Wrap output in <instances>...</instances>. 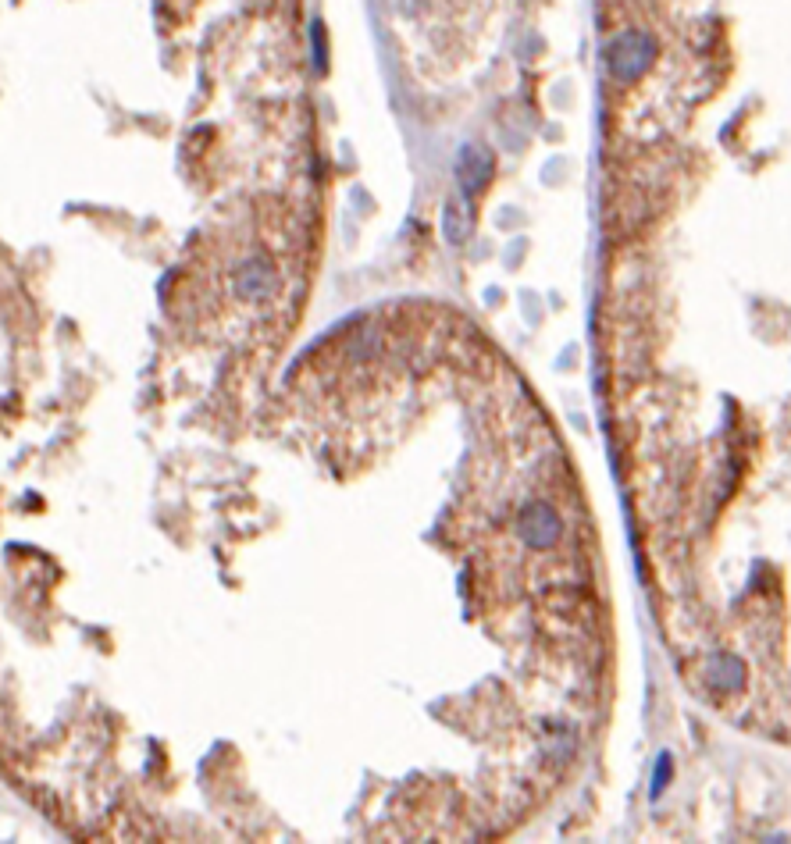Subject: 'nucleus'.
Instances as JSON below:
<instances>
[{
  "mask_svg": "<svg viewBox=\"0 0 791 844\" xmlns=\"http://www.w3.org/2000/svg\"><path fill=\"white\" fill-rule=\"evenodd\" d=\"M457 179H460V189H464V196L482 193V189L489 186V179H492L489 150L464 147V154H460V161H457Z\"/></svg>",
  "mask_w": 791,
  "mask_h": 844,
  "instance_id": "7ed1b4c3",
  "label": "nucleus"
},
{
  "mask_svg": "<svg viewBox=\"0 0 791 844\" xmlns=\"http://www.w3.org/2000/svg\"><path fill=\"white\" fill-rule=\"evenodd\" d=\"M606 57H610V72L617 75L620 82H628V79H635V75H642V68L656 57V47H653L649 36L624 33L610 43Z\"/></svg>",
  "mask_w": 791,
  "mask_h": 844,
  "instance_id": "f257e3e1",
  "label": "nucleus"
},
{
  "mask_svg": "<svg viewBox=\"0 0 791 844\" xmlns=\"http://www.w3.org/2000/svg\"><path fill=\"white\" fill-rule=\"evenodd\" d=\"M517 535L531 549H553L556 538H560V513L546 499H531L521 510V520H517Z\"/></svg>",
  "mask_w": 791,
  "mask_h": 844,
  "instance_id": "f03ea898",
  "label": "nucleus"
},
{
  "mask_svg": "<svg viewBox=\"0 0 791 844\" xmlns=\"http://www.w3.org/2000/svg\"><path fill=\"white\" fill-rule=\"evenodd\" d=\"M710 681L717 691H738L745 684V670L738 659H713L710 666Z\"/></svg>",
  "mask_w": 791,
  "mask_h": 844,
  "instance_id": "20e7f679",
  "label": "nucleus"
}]
</instances>
